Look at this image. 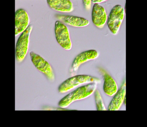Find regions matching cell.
<instances>
[{
    "label": "cell",
    "mask_w": 147,
    "mask_h": 127,
    "mask_svg": "<svg viewBox=\"0 0 147 127\" xmlns=\"http://www.w3.org/2000/svg\"><path fill=\"white\" fill-rule=\"evenodd\" d=\"M96 86V83H91L78 87L63 98L58 105L61 108H67L73 102L89 97L95 91Z\"/></svg>",
    "instance_id": "obj_1"
},
{
    "label": "cell",
    "mask_w": 147,
    "mask_h": 127,
    "mask_svg": "<svg viewBox=\"0 0 147 127\" xmlns=\"http://www.w3.org/2000/svg\"><path fill=\"white\" fill-rule=\"evenodd\" d=\"M100 80L96 77L87 75H75L63 81L58 87L60 93H64L71 91L76 87L82 84L91 83H99Z\"/></svg>",
    "instance_id": "obj_2"
},
{
    "label": "cell",
    "mask_w": 147,
    "mask_h": 127,
    "mask_svg": "<svg viewBox=\"0 0 147 127\" xmlns=\"http://www.w3.org/2000/svg\"><path fill=\"white\" fill-rule=\"evenodd\" d=\"M32 30V26H29L27 29L21 33L17 41L15 54L16 60L18 62L23 61L26 56L29 47L30 36Z\"/></svg>",
    "instance_id": "obj_3"
},
{
    "label": "cell",
    "mask_w": 147,
    "mask_h": 127,
    "mask_svg": "<svg viewBox=\"0 0 147 127\" xmlns=\"http://www.w3.org/2000/svg\"><path fill=\"white\" fill-rule=\"evenodd\" d=\"M125 10L120 5L115 6L111 11L107 19V26L111 32L117 34L124 17Z\"/></svg>",
    "instance_id": "obj_4"
},
{
    "label": "cell",
    "mask_w": 147,
    "mask_h": 127,
    "mask_svg": "<svg viewBox=\"0 0 147 127\" xmlns=\"http://www.w3.org/2000/svg\"><path fill=\"white\" fill-rule=\"evenodd\" d=\"M55 34L58 43L66 50L72 48V43L69 37L67 27L61 21H57L55 24Z\"/></svg>",
    "instance_id": "obj_5"
},
{
    "label": "cell",
    "mask_w": 147,
    "mask_h": 127,
    "mask_svg": "<svg viewBox=\"0 0 147 127\" xmlns=\"http://www.w3.org/2000/svg\"><path fill=\"white\" fill-rule=\"evenodd\" d=\"M30 56L36 68L42 73L49 80L53 81L55 79V75L49 63L41 56L32 51L30 53Z\"/></svg>",
    "instance_id": "obj_6"
},
{
    "label": "cell",
    "mask_w": 147,
    "mask_h": 127,
    "mask_svg": "<svg viewBox=\"0 0 147 127\" xmlns=\"http://www.w3.org/2000/svg\"><path fill=\"white\" fill-rule=\"evenodd\" d=\"M98 51L94 50H90L79 54L75 58L72 63L70 72L74 73L76 72L80 66L86 62L96 59L98 56Z\"/></svg>",
    "instance_id": "obj_7"
},
{
    "label": "cell",
    "mask_w": 147,
    "mask_h": 127,
    "mask_svg": "<svg viewBox=\"0 0 147 127\" xmlns=\"http://www.w3.org/2000/svg\"><path fill=\"white\" fill-rule=\"evenodd\" d=\"M30 22L27 12L23 9H18L15 12V36L23 33L28 27Z\"/></svg>",
    "instance_id": "obj_8"
},
{
    "label": "cell",
    "mask_w": 147,
    "mask_h": 127,
    "mask_svg": "<svg viewBox=\"0 0 147 127\" xmlns=\"http://www.w3.org/2000/svg\"><path fill=\"white\" fill-rule=\"evenodd\" d=\"M92 16L93 23L98 28H102L106 23L107 15L105 10L98 4L94 5Z\"/></svg>",
    "instance_id": "obj_9"
},
{
    "label": "cell",
    "mask_w": 147,
    "mask_h": 127,
    "mask_svg": "<svg viewBox=\"0 0 147 127\" xmlns=\"http://www.w3.org/2000/svg\"><path fill=\"white\" fill-rule=\"evenodd\" d=\"M56 17L62 23L74 27H84L89 24L87 19L80 17L60 14H57Z\"/></svg>",
    "instance_id": "obj_10"
},
{
    "label": "cell",
    "mask_w": 147,
    "mask_h": 127,
    "mask_svg": "<svg viewBox=\"0 0 147 127\" xmlns=\"http://www.w3.org/2000/svg\"><path fill=\"white\" fill-rule=\"evenodd\" d=\"M48 5L53 10L61 12H71L74 10L73 3L69 0H48Z\"/></svg>",
    "instance_id": "obj_11"
},
{
    "label": "cell",
    "mask_w": 147,
    "mask_h": 127,
    "mask_svg": "<svg viewBox=\"0 0 147 127\" xmlns=\"http://www.w3.org/2000/svg\"><path fill=\"white\" fill-rule=\"evenodd\" d=\"M125 81L120 87L119 90L117 91V93L114 95L113 99L110 103L108 107V110H117L121 107L123 103L126 94V85Z\"/></svg>",
    "instance_id": "obj_12"
},
{
    "label": "cell",
    "mask_w": 147,
    "mask_h": 127,
    "mask_svg": "<svg viewBox=\"0 0 147 127\" xmlns=\"http://www.w3.org/2000/svg\"><path fill=\"white\" fill-rule=\"evenodd\" d=\"M104 84L103 89L107 95L112 96L115 95L118 91L117 86L114 80L108 74L104 75Z\"/></svg>",
    "instance_id": "obj_13"
},
{
    "label": "cell",
    "mask_w": 147,
    "mask_h": 127,
    "mask_svg": "<svg viewBox=\"0 0 147 127\" xmlns=\"http://www.w3.org/2000/svg\"><path fill=\"white\" fill-rule=\"evenodd\" d=\"M94 97H95V103H96L97 110H106L101 95L98 90L95 91L94 93Z\"/></svg>",
    "instance_id": "obj_14"
},
{
    "label": "cell",
    "mask_w": 147,
    "mask_h": 127,
    "mask_svg": "<svg viewBox=\"0 0 147 127\" xmlns=\"http://www.w3.org/2000/svg\"><path fill=\"white\" fill-rule=\"evenodd\" d=\"M92 1H90V0L82 1L84 6L87 10H89L91 8V2Z\"/></svg>",
    "instance_id": "obj_15"
},
{
    "label": "cell",
    "mask_w": 147,
    "mask_h": 127,
    "mask_svg": "<svg viewBox=\"0 0 147 127\" xmlns=\"http://www.w3.org/2000/svg\"><path fill=\"white\" fill-rule=\"evenodd\" d=\"M105 1L103 0H100V1H92V2L93 3H95V4H98V3H100V2H103Z\"/></svg>",
    "instance_id": "obj_16"
}]
</instances>
